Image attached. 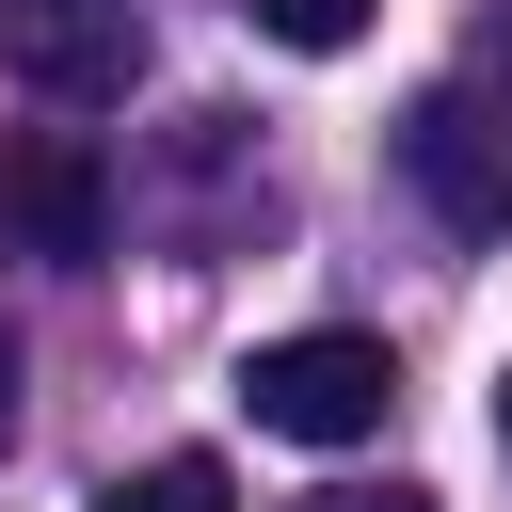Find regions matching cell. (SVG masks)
<instances>
[{"mask_svg": "<svg viewBox=\"0 0 512 512\" xmlns=\"http://www.w3.org/2000/svg\"><path fill=\"white\" fill-rule=\"evenodd\" d=\"M384 400H400V352L352 336V320H304V336H256L240 352V416L288 432V448H368Z\"/></svg>", "mask_w": 512, "mask_h": 512, "instance_id": "1", "label": "cell"}, {"mask_svg": "<svg viewBox=\"0 0 512 512\" xmlns=\"http://www.w3.org/2000/svg\"><path fill=\"white\" fill-rule=\"evenodd\" d=\"M0 64L48 96V112H112L144 80V16L128 0H0Z\"/></svg>", "mask_w": 512, "mask_h": 512, "instance_id": "2", "label": "cell"}, {"mask_svg": "<svg viewBox=\"0 0 512 512\" xmlns=\"http://www.w3.org/2000/svg\"><path fill=\"white\" fill-rule=\"evenodd\" d=\"M400 176L432 192V224L496 240V224H512V112H480L464 80H432V96L400 112Z\"/></svg>", "mask_w": 512, "mask_h": 512, "instance_id": "3", "label": "cell"}, {"mask_svg": "<svg viewBox=\"0 0 512 512\" xmlns=\"http://www.w3.org/2000/svg\"><path fill=\"white\" fill-rule=\"evenodd\" d=\"M0 240H16V256H64V272H96V256H112V160H96L80 128H32V144L0 160Z\"/></svg>", "mask_w": 512, "mask_h": 512, "instance_id": "4", "label": "cell"}, {"mask_svg": "<svg viewBox=\"0 0 512 512\" xmlns=\"http://www.w3.org/2000/svg\"><path fill=\"white\" fill-rule=\"evenodd\" d=\"M96 512H240V480H224L208 448H160V464H128Z\"/></svg>", "mask_w": 512, "mask_h": 512, "instance_id": "5", "label": "cell"}, {"mask_svg": "<svg viewBox=\"0 0 512 512\" xmlns=\"http://www.w3.org/2000/svg\"><path fill=\"white\" fill-rule=\"evenodd\" d=\"M240 16H256V32H272V48H304V64H320V48H352V32H368V0H240Z\"/></svg>", "mask_w": 512, "mask_h": 512, "instance_id": "6", "label": "cell"}, {"mask_svg": "<svg viewBox=\"0 0 512 512\" xmlns=\"http://www.w3.org/2000/svg\"><path fill=\"white\" fill-rule=\"evenodd\" d=\"M304 512H432L416 480H336V496H304Z\"/></svg>", "mask_w": 512, "mask_h": 512, "instance_id": "7", "label": "cell"}, {"mask_svg": "<svg viewBox=\"0 0 512 512\" xmlns=\"http://www.w3.org/2000/svg\"><path fill=\"white\" fill-rule=\"evenodd\" d=\"M0 416H16V352H0Z\"/></svg>", "mask_w": 512, "mask_h": 512, "instance_id": "8", "label": "cell"}, {"mask_svg": "<svg viewBox=\"0 0 512 512\" xmlns=\"http://www.w3.org/2000/svg\"><path fill=\"white\" fill-rule=\"evenodd\" d=\"M496 448H512V384H496Z\"/></svg>", "mask_w": 512, "mask_h": 512, "instance_id": "9", "label": "cell"}, {"mask_svg": "<svg viewBox=\"0 0 512 512\" xmlns=\"http://www.w3.org/2000/svg\"><path fill=\"white\" fill-rule=\"evenodd\" d=\"M496 64H512V32H496Z\"/></svg>", "mask_w": 512, "mask_h": 512, "instance_id": "10", "label": "cell"}]
</instances>
